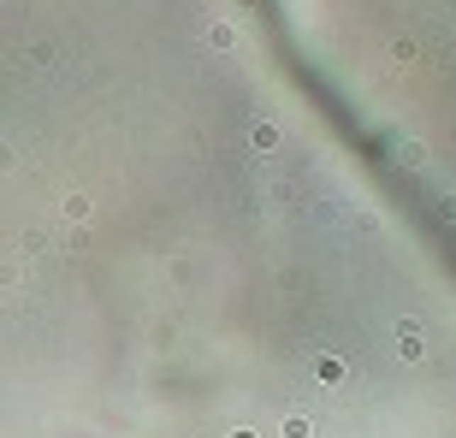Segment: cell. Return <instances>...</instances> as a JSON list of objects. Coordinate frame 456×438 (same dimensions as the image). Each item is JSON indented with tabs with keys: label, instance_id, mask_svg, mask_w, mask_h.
Here are the masks:
<instances>
[{
	"label": "cell",
	"instance_id": "277c9868",
	"mask_svg": "<svg viewBox=\"0 0 456 438\" xmlns=\"http://www.w3.org/2000/svg\"><path fill=\"white\" fill-rule=\"evenodd\" d=\"M314 374H320V379H326V385H338V379H344V367H338L332 356H320V361H314Z\"/></svg>",
	"mask_w": 456,
	"mask_h": 438
},
{
	"label": "cell",
	"instance_id": "8992f818",
	"mask_svg": "<svg viewBox=\"0 0 456 438\" xmlns=\"http://www.w3.org/2000/svg\"><path fill=\"white\" fill-rule=\"evenodd\" d=\"M284 438H308V420H302V415H291V420H284Z\"/></svg>",
	"mask_w": 456,
	"mask_h": 438
},
{
	"label": "cell",
	"instance_id": "6da1fadb",
	"mask_svg": "<svg viewBox=\"0 0 456 438\" xmlns=\"http://www.w3.org/2000/svg\"><path fill=\"white\" fill-rule=\"evenodd\" d=\"M397 349H403V361H421V356H427V344H421L415 326H397Z\"/></svg>",
	"mask_w": 456,
	"mask_h": 438
},
{
	"label": "cell",
	"instance_id": "52a82bcc",
	"mask_svg": "<svg viewBox=\"0 0 456 438\" xmlns=\"http://www.w3.org/2000/svg\"><path fill=\"white\" fill-rule=\"evenodd\" d=\"M231 438H255V432H231Z\"/></svg>",
	"mask_w": 456,
	"mask_h": 438
},
{
	"label": "cell",
	"instance_id": "7a4b0ae2",
	"mask_svg": "<svg viewBox=\"0 0 456 438\" xmlns=\"http://www.w3.org/2000/svg\"><path fill=\"white\" fill-rule=\"evenodd\" d=\"M249 142H255L261 155H267V148H279V125H267V119H255V125H249Z\"/></svg>",
	"mask_w": 456,
	"mask_h": 438
},
{
	"label": "cell",
	"instance_id": "5b68a950",
	"mask_svg": "<svg viewBox=\"0 0 456 438\" xmlns=\"http://www.w3.org/2000/svg\"><path fill=\"white\" fill-rule=\"evenodd\" d=\"M65 213H72V219H89V196H65Z\"/></svg>",
	"mask_w": 456,
	"mask_h": 438
},
{
	"label": "cell",
	"instance_id": "3957f363",
	"mask_svg": "<svg viewBox=\"0 0 456 438\" xmlns=\"http://www.w3.org/2000/svg\"><path fill=\"white\" fill-rule=\"evenodd\" d=\"M397 155H403V160H409V166H427V148H421L415 137H403V142H397Z\"/></svg>",
	"mask_w": 456,
	"mask_h": 438
}]
</instances>
